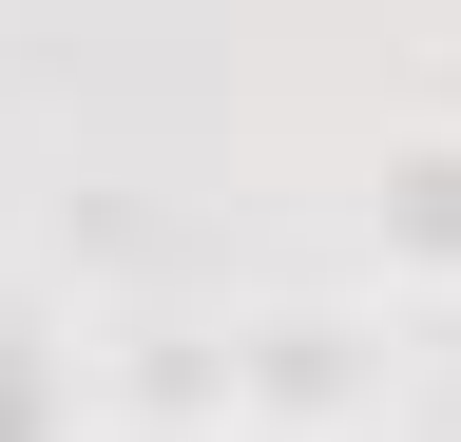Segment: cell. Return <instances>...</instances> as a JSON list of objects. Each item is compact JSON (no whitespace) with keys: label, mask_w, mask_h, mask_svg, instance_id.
Listing matches in <instances>:
<instances>
[{"label":"cell","mask_w":461,"mask_h":442,"mask_svg":"<svg viewBox=\"0 0 461 442\" xmlns=\"http://www.w3.org/2000/svg\"><path fill=\"white\" fill-rule=\"evenodd\" d=\"M250 404H269V442H346L366 365H346V327H327V308H269V327H250Z\"/></svg>","instance_id":"6da1fadb"},{"label":"cell","mask_w":461,"mask_h":442,"mask_svg":"<svg viewBox=\"0 0 461 442\" xmlns=\"http://www.w3.org/2000/svg\"><path fill=\"white\" fill-rule=\"evenodd\" d=\"M384 212H403V250H423V269H461V135H423V154H403V174H384Z\"/></svg>","instance_id":"7a4b0ae2"},{"label":"cell","mask_w":461,"mask_h":442,"mask_svg":"<svg viewBox=\"0 0 461 442\" xmlns=\"http://www.w3.org/2000/svg\"><path fill=\"white\" fill-rule=\"evenodd\" d=\"M58 384H77V347L58 327H0V442H58Z\"/></svg>","instance_id":"3957f363"}]
</instances>
